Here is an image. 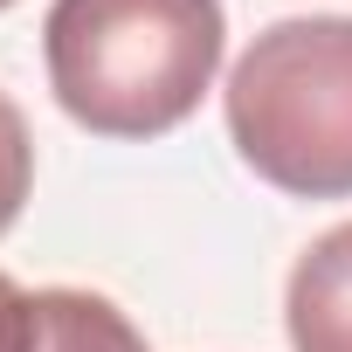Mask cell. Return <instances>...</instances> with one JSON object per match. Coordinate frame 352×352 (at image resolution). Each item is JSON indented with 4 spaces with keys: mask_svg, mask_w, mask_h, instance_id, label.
I'll return each mask as SVG.
<instances>
[{
    "mask_svg": "<svg viewBox=\"0 0 352 352\" xmlns=\"http://www.w3.org/2000/svg\"><path fill=\"white\" fill-rule=\"evenodd\" d=\"M0 8H14V0H0Z\"/></svg>",
    "mask_w": 352,
    "mask_h": 352,
    "instance_id": "obj_7",
    "label": "cell"
},
{
    "mask_svg": "<svg viewBox=\"0 0 352 352\" xmlns=\"http://www.w3.org/2000/svg\"><path fill=\"white\" fill-rule=\"evenodd\" d=\"M0 352H35V290L0 270Z\"/></svg>",
    "mask_w": 352,
    "mask_h": 352,
    "instance_id": "obj_6",
    "label": "cell"
},
{
    "mask_svg": "<svg viewBox=\"0 0 352 352\" xmlns=\"http://www.w3.org/2000/svg\"><path fill=\"white\" fill-rule=\"evenodd\" d=\"M283 331L297 352H352V221L324 228L290 283H283Z\"/></svg>",
    "mask_w": 352,
    "mask_h": 352,
    "instance_id": "obj_3",
    "label": "cell"
},
{
    "mask_svg": "<svg viewBox=\"0 0 352 352\" xmlns=\"http://www.w3.org/2000/svg\"><path fill=\"white\" fill-rule=\"evenodd\" d=\"M35 352H145L138 324L97 290H35Z\"/></svg>",
    "mask_w": 352,
    "mask_h": 352,
    "instance_id": "obj_4",
    "label": "cell"
},
{
    "mask_svg": "<svg viewBox=\"0 0 352 352\" xmlns=\"http://www.w3.org/2000/svg\"><path fill=\"white\" fill-rule=\"evenodd\" d=\"M228 138L256 180L297 201L352 194V14L263 28L221 90Z\"/></svg>",
    "mask_w": 352,
    "mask_h": 352,
    "instance_id": "obj_2",
    "label": "cell"
},
{
    "mask_svg": "<svg viewBox=\"0 0 352 352\" xmlns=\"http://www.w3.org/2000/svg\"><path fill=\"white\" fill-rule=\"evenodd\" d=\"M221 0H56L42 63L56 104L97 138H166L214 90Z\"/></svg>",
    "mask_w": 352,
    "mask_h": 352,
    "instance_id": "obj_1",
    "label": "cell"
},
{
    "mask_svg": "<svg viewBox=\"0 0 352 352\" xmlns=\"http://www.w3.org/2000/svg\"><path fill=\"white\" fill-rule=\"evenodd\" d=\"M28 187H35V138H28V118L21 104L0 90V235H8L28 208Z\"/></svg>",
    "mask_w": 352,
    "mask_h": 352,
    "instance_id": "obj_5",
    "label": "cell"
}]
</instances>
